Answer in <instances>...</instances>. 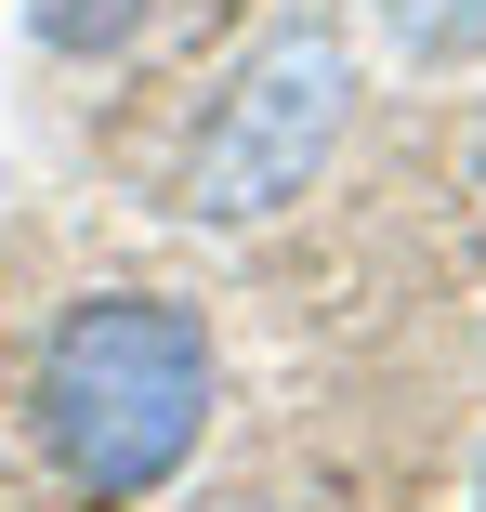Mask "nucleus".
Wrapping results in <instances>:
<instances>
[{"label":"nucleus","instance_id":"nucleus-1","mask_svg":"<svg viewBox=\"0 0 486 512\" xmlns=\"http://www.w3.org/2000/svg\"><path fill=\"white\" fill-rule=\"evenodd\" d=\"M27 421H40V460L92 512H119V499H145V486H171L198 460V434H211V329L184 302H158V289L79 302L40 342Z\"/></svg>","mask_w":486,"mask_h":512},{"label":"nucleus","instance_id":"nucleus-2","mask_svg":"<svg viewBox=\"0 0 486 512\" xmlns=\"http://www.w3.org/2000/svg\"><path fill=\"white\" fill-rule=\"evenodd\" d=\"M342 119H355V53H342V27H329V14L263 27V40L237 53V79L211 92V119L184 132V211H198V224H263V211H289V197L329 171Z\"/></svg>","mask_w":486,"mask_h":512},{"label":"nucleus","instance_id":"nucleus-3","mask_svg":"<svg viewBox=\"0 0 486 512\" xmlns=\"http://www.w3.org/2000/svg\"><path fill=\"white\" fill-rule=\"evenodd\" d=\"M381 27H395L408 66H473L486 53V0H381Z\"/></svg>","mask_w":486,"mask_h":512},{"label":"nucleus","instance_id":"nucleus-4","mask_svg":"<svg viewBox=\"0 0 486 512\" xmlns=\"http://www.w3.org/2000/svg\"><path fill=\"white\" fill-rule=\"evenodd\" d=\"M145 14H158V0H27V27H40L53 53H119Z\"/></svg>","mask_w":486,"mask_h":512},{"label":"nucleus","instance_id":"nucleus-5","mask_svg":"<svg viewBox=\"0 0 486 512\" xmlns=\"http://www.w3.org/2000/svg\"><path fill=\"white\" fill-rule=\"evenodd\" d=\"M473 171H486V119H473Z\"/></svg>","mask_w":486,"mask_h":512}]
</instances>
